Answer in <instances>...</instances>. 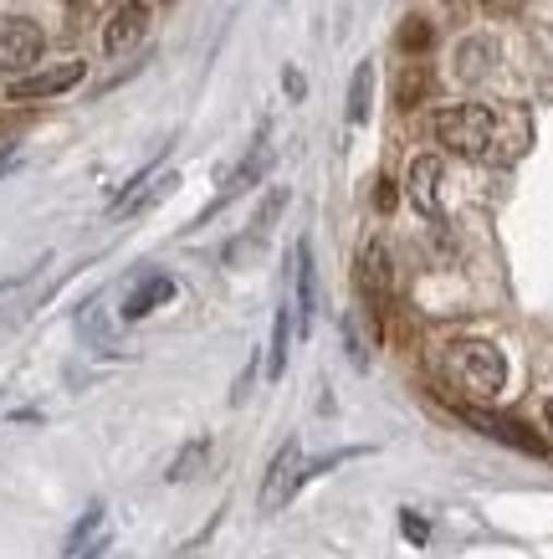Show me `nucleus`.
<instances>
[{"mask_svg": "<svg viewBox=\"0 0 553 559\" xmlns=\"http://www.w3.org/2000/svg\"><path fill=\"white\" fill-rule=\"evenodd\" d=\"M446 370H452V380L467 395H477V401H492L497 390H503L507 380V359L492 349L486 340H461L452 344V359H446Z\"/></svg>", "mask_w": 553, "mask_h": 559, "instance_id": "1", "label": "nucleus"}, {"mask_svg": "<svg viewBox=\"0 0 553 559\" xmlns=\"http://www.w3.org/2000/svg\"><path fill=\"white\" fill-rule=\"evenodd\" d=\"M436 134L446 150L467 154V159H482L492 150V139H497V119H492V108H482V103H452V108L436 114Z\"/></svg>", "mask_w": 553, "mask_h": 559, "instance_id": "2", "label": "nucleus"}, {"mask_svg": "<svg viewBox=\"0 0 553 559\" xmlns=\"http://www.w3.org/2000/svg\"><path fill=\"white\" fill-rule=\"evenodd\" d=\"M308 483V462H302V447L298 441H287L277 462L267 467V483H262V513H277L292 503V492Z\"/></svg>", "mask_w": 553, "mask_h": 559, "instance_id": "3", "label": "nucleus"}, {"mask_svg": "<svg viewBox=\"0 0 553 559\" xmlns=\"http://www.w3.org/2000/svg\"><path fill=\"white\" fill-rule=\"evenodd\" d=\"M41 47H47V36H41L36 21H26V16L0 21V72H26L41 57Z\"/></svg>", "mask_w": 553, "mask_h": 559, "instance_id": "4", "label": "nucleus"}, {"mask_svg": "<svg viewBox=\"0 0 553 559\" xmlns=\"http://www.w3.org/2000/svg\"><path fill=\"white\" fill-rule=\"evenodd\" d=\"M83 62H57V68L47 72H26L21 83L5 87V98H16V103H32V98H57V93H68V87L83 83Z\"/></svg>", "mask_w": 553, "mask_h": 559, "instance_id": "5", "label": "nucleus"}, {"mask_svg": "<svg viewBox=\"0 0 553 559\" xmlns=\"http://www.w3.org/2000/svg\"><path fill=\"white\" fill-rule=\"evenodd\" d=\"M359 288H364V304L374 319H385V304H389V257L380 241H369L364 257H359Z\"/></svg>", "mask_w": 553, "mask_h": 559, "instance_id": "6", "label": "nucleus"}, {"mask_svg": "<svg viewBox=\"0 0 553 559\" xmlns=\"http://www.w3.org/2000/svg\"><path fill=\"white\" fill-rule=\"evenodd\" d=\"M144 32H149V5H144V0H129V5H118L113 21L103 26V47L129 51L134 41H144Z\"/></svg>", "mask_w": 553, "mask_h": 559, "instance_id": "7", "label": "nucleus"}, {"mask_svg": "<svg viewBox=\"0 0 553 559\" xmlns=\"http://www.w3.org/2000/svg\"><path fill=\"white\" fill-rule=\"evenodd\" d=\"M436 195H441V159L436 154H420L416 165H410V201L425 216H436Z\"/></svg>", "mask_w": 553, "mask_h": 559, "instance_id": "8", "label": "nucleus"}, {"mask_svg": "<svg viewBox=\"0 0 553 559\" xmlns=\"http://www.w3.org/2000/svg\"><path fill=\"white\" fill-rule=\"evenodd\" d=\"M471 426L477 431H486V437H497V441H507V447H522V452H533V457H543L549 447L528 431L522 421H507V416H471Z\"/></svg>", "mask_w": 553, "mask_h": 559, "instance_id": "9", "label": "nucleus"}, {"mask_svg": "<svg viewBox=\"0 0 553 559\" xmlns=\"http://www.w3.org/2000/svg\"><path fill=\"white\" fill-rule=\"evenodd\" d=\"M169 298H175V277L154 272L149 283H139V288L129 293V304H123V319H144V313H154V308L169 304Z\"/></svg>", "mask_w": 553, "mask_h": 559, "instance_id": "10", "label": "nucleus"}, {"mask_svg": "<svg viewBox=\"0 0 553 559\" xmlns=\"http://www.w3.org/2000/svg\"><path fill=\"white\" fill-rule=\"evenodd\" d=\"M287 340H292V313H277V329H272V355H267V374L277 380V374L287 370Z\"/></svg>", "mask_w": 553, "mask_h": 559, "instance_id": "11", "label": "nucleus"}, {"mask_svg": "<svg viewBox=\"0 0 553 559\" xmlns=\"http://www.w3.org/2000/svg\"><path fill=\"white\" fill-rule=\"evenodd\" d=\"M205 457H211V441H195V447H184L180 457L169 462V473H165V477H169V483H184V477H195V473H201Z\"/></svg>", "mask_w": 553, "mask_h": 559, "instance_id": "12", "label": "nucleus"}, {"mask_svg": "<svg viewBox=\"0 0 553 559\" xmlns=\"http://www.w3.org/2000/svg\"><path fill=\"white\" fill-rule=\"evenodd\" d=\"M298 313L302 329H313V262H308V247H298Z\"/></svg>", "mask_w": 553, "mask_h": 559, "instance_id": "13", "label": "nucleus"}, {"mask_svg": "<svg viewBox=\"0 0 553 559\" xmlns=\"http://www.w3.org/2000/svg\"><path fill=\"white\" fill-rule=\"evenodd\" d=\"M262 170H267V144H256V150L247 154V159H241V170H236L231 180H226V195H241V190L252 186V180H256Z\"/></svg>", "mask_w": 553, "mask_h": 559, "instance_id": "14", "label": "nucleus"}, {"mask_svg": "<svg viewBox=\"0 0 553 559\" xmlns=\"http://www.w3.org/2000/svg\"><path fill=\"white\" fill-rule=\"evenodd\" d=\"M369 78H374V72L359 68V83H353V93H349V119H353V123L369 119Z\"/></svg>", "mask_w": 553, "mask_h": 559, "instance_id": "15", "label": "nucleus"}, {"mask_svg": "<svg viewBox=\"0 0 553 559\" xmlns=\"http://www.w3.org/2000/svg\"><path fill=\"white\" fill-rule=\"evenodd\" d=\"M420 93H425V72L410 68L400 78V93H395V98H400V108H410V103H420Z\"/></svg>", "mask_w": 553, "mask_h": 559, "instance_id": "16", "label": "nucleus"}, {"mask_svg": "<svg viewBox=\"0 0 553 559\" xmlns=\"http://www.w3.org/2000/svg\"><path fill=\"white\" fill-rule=\"evenodd\" d=\"M400 41H405V47H410V51H420V47H425V41H431V26H425V21H405Z\"/></svg>", "mask_w": 553, "mask_h": 559, "instance_id": "17", "label": "nucleus"}, {"mask_svg": "<svg viewBox=\"0 0 553 559\" xmlns=\"http://www.w3.org/2000/svg\"><path fill=\"white\" fill-rule=\"evenodd\" d=\"M400 528H405V539H410V544H425V534H431V528H425V519H416V513H400Z\"/></svg>", "mask_w": 553, "mask_h": 559, "instance_id": "18", "label": "nucleus"}, {"mask_svg": "<svg viewBox=\"0 0 553 559\" xmlns=\"http://www.w3.org/2000/svg\"><path fill=\"white\" fill-rule=\"evenodd\" d=\"M11 159H16V150H0V175L11 170Z\"/></svg>", "mask_w": 553, "mask_h": 559, "instance_id": "19", "label": "nucleus"}, {"mask_svg": "<svg viewBox=\"0 0 553 559\" xmlns=\"http://www.w3.org/2000/svg\"><path fill=\"white\" fill-rule=\"evenodd\" d=\"M543 416H549V431H553V401H549V411H543Z\"/></svg>", "mask_w": 553, "mask_h": 559, "instance_id": "20", "label": "nucleus"}, {"mask_svg": "<svg viewBox=\"0 0 553 559\" xmlns=\"http://www.w3.org/2000/svg\"><path fill=\"white\" fill-rule=\"evenodd\" d=\"M5 293H11V288H0V298H5Z\"/></svg>", "mask_w": 553, "mask_h": 559, "instance_id": "21", "label": "nucleus"}]
</instances>
